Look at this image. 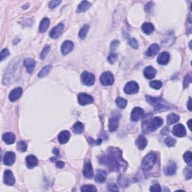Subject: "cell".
I'll list each match as a JSON object with an SVG mask.
<instances>
[{"label": "cell", "instance_id": "6da1fadb", "mask_svg": "<svg viewBox=\"0 0 192 192\" xmlns=\"http://www.w3.org/2000/svg\"><path fill=\"white\" fill-rule=\"evenodd\" d=\"M99 161L112 171H124L128 166L126 161L122 159V152L117 148H109L106 153L100 157Z\"/></svg>", "mask_w": 192, "mask_h": 192}, {"label": "cell", "instance_id": "7a4b0ae2", "mask_svg": "<svg viewBox=\"0 0 192 192\" xmlns=\"http://www.w3.org/2000/svg\"><path fill=\"white\" fill-rule=\"evenodd\" d=\"M147 101L150 104H152L157 111H164V110L171 109V107L161 98L147 96Z\"/></svg>", "mask_w": 192, "mask_h": 192}, {"label": "cell", "instance_id": "3957f363", "mask_svg": "<svg viewBox=\"0 0 192 192\" xmlns=\"http://www.w3.org/2000/svg\"><path fill=\"white\" fill-rule=\"evenodd\" d=\"M157 161V155L155 153L148 154L142 161V168L143 170L148 171L152 169Z\"/></svg>", "mask_w": 192, "mask_h": 192}, {"label": "cell", "instance_id": "277c9868", "mask_svg": "<svg viewBox=\"0 0 192 192\" xmlns=\"http://www.w3.org/2000/svg\"><path fill=\"white\" fill-rule=\"evenodd\" d=\"M163 124V120L160 117H155L151 120L148 121L145 120L144 126H147V131H154L158 129Z\"/></svg>", "mask_w": 192, "mask_h": 192}, {"label": "cell", "instance_id": "5b68a950", "mask_svg": "<svg viewBox=\"0 0 192 192\" xmlns=\"http://www.w3.org/2000/svg\"><path fill=\"white\" fill-rule=\"evenodd\" d=\"M100 81L103 86H110L114 83V77L111 72L106 71L101 75Z\"/></svg>", "mask_w": 192, "mask_h": 192}, {"label": "cell", "instance_id": "8992f818", "mask_svg": "<svg viewBox=\"0 0 192 192\" xmlns=\"http://www.w3.org/2000/svg\"><path fill=\"white\" fill-rule=\"evenodd\" d=\"M81 81L86 86H92L95 83V81H96V77H95L94 74H92V73L88 72V71H84L81 74Z\"/></svg>", "mask_w": 192, "mask_h": 192}, {"label": "cell", "instance_id": "52a82bcc", "mask_svg": "<svg viewBox=\"0 0 192 192\" xmlns=\"http://www.w3.org/2000/svg\"><path fill=\"white\" fill-rule=\"evenodd\" d=\"M124 91L126 94H135L139 91V85L135 81H130L127 83L124 88Z\"/></svg>", "mask_w": 192, "mask_h": 192}, {"label": "cell", "instance_id": "ba28073f", "mask_svg": "<svg viewBox=\"0 0 192 192\" xmlns=\"http://www.w3.org/2000/svg\"><path fill=\"white\" fill-rule=\"evenodd\" d=\"M78 102L81 105H86L92 104L94 101V99L91 96L86 93H80L78 95Z\"/></svg>", "mask_w": 192, "mask_h": 192}, {"label": "cell", "instance_id": "9c48e42d", "mask_svg": "<svg viewBox=\"0 0 192 192\" xmlns=\"http://www.w3.org/2000/svg\"><path fill=\"white\" fill-rule=\"evenodd\" d=\"M144 116V110L140 108H135L132 110L131 115V119L133 121L137 122L140 120L141 118Z\"/></svg>", "mask_w": 192, "mask_h": 192}, {"label": "cell", "instance_id": "30bf717a", "mask_svg": "<svg viewBox=\"0 0 192 192\" xmlns=\"http://www.w3.org/2000/svg\"><path fill=\"white\" fill-rule=\"evenodd\" d=\"M173 134L176 137H182L186 135V128L182 124H178L175 125L173 128Z\"/></svg>", "mask_w": 192, "mask_h": 192}, {"label": "cell", "instance_id": "8fae6325", "mask_svg": "<svg viewBox=\"0 0 192 192\" xmlns=\"http://www.w3.org/2000/svg\"><path fill=\"white\" fill-rule=\"evenodd\" d=\"M16 155L13 152H7L3 157V163L8 166H11L14 163Z\"/></svg>", "mask_w": 192, "mask_h": 192}, {"label": "cell", "instance_id": "7c38bea8", "mask_svg": "<svg viewBox=\"0 0 192 192\" xmlns=\"http://www.w3.org/2000/svg\"><path fill=\"white\" fill-rule=\"evenodd\" d=\"M83 175L88 179H92L94 176V172H93L92 167L91 163L87 161L85 163L84 167H83Z\"/></svg>", "mask_w": 192, "mask_h": 192}, {"label": "cell", "instance_id": "4fadbf2b", "mask_svg": "<svg viewBox=\"0 0 192 192\" xmlns=\"http://www.w3.org/2000/svg\"><path fill=\"white\" fill-rule=\"evenodd\" d=\"M63 29H64V25L62 24V23H59V24H58L57 26L54 27L51 31H50V38H52L53 39L57 38L58 37H59V35L62 33Z\"/></svg>", "mask_w": 192, "mask_h": 192}, {"label": "cell", "instance_id": "5bb4252c", "mask_svg": "<svg viewBox=\"0 0 192 192\" xmlns=\"http://www.w3.org/2000/svg\"><path fill=\"white\" fill-rule=\"evenodd\" d=\"M74 43L71 41H65L63 44H62V47H61V50H62V53L63 55H67L69 53H71L74 49Z\"/></svg>", "mask_w": 192, "mask_h": 192}, {"label": "cell", "instance_id": "9a60e30c", "mask_svg": "<svg viewBox=\"0 0 192 192\" xmlns=\"http://www.w3.org/2000/svg\"><path fill=\"white\" fill-rule=\"evenodd\" d=\"M4 182L8 186H13L15 183V178L11 170H6L4 173Z\"/></svg>", "mask_w": 192, "mask_h": 192}, {"label": "cell", "instance_id": "2e32d148", "mask_svg": "<svg viewBox=\"0 0 192 192\" xmlns=\"http://www.w3.org/2000/svg\"><path fill=\"white\" fill-rule=\"evenodd\" d=\"M119 120L120 116L117 115H114L109 120V129L111 132L115 131L119 126Z\"/></svg>", "mask_w": 192, "mask_h": 192}, {"label": "cell", "instance_id": "e0dca14e", "mask_svg": "<svg viewBox=\"0 0 192 192\" xmlns=\"http://www.w3.org/2000/svg\"><path fill=\"white\" fill-rule=\"evenodd\" d=\"M23 93V89L20 87H17L11 92L9 95V99L11 101H15L19 99Z\"/></svg>", "mask_w": 192, "mask_h": 192}, {"label": "cell", "instance_id": "ac0fdd59", "mask_svg": "<svg viewBox=\"0 0 192 192\" xmlns=\"http://www.w3.org/2000/svg\"><path fill=\"white\" fill-rule=\"evenodd\" d=\"M135 144L137 146V148L140 150L145 149L147 146V140L146 139V137L143 135H140L137 138V140L135 141Z\"/></svg>", "mask_w": 192, "mask_h": 192}, {"label": "cell", "instance_id": "d6986e66", "mask_svg": "<svg viewBox=\"0 0 192 192\" xmlns=\"http://www.w3.org/2000/svg\"><path fill=\"white\" fill-rule=\"evenodd\" d=\"M159 50H160V47H159V45L153 44V45H152L149 47L147 53H146V55L148 57H152L155 56L159 52Z\"/></svg>", "mask_w": 192, "mask_h": 192}, {"label": "cell", "instance_id": "ffe728a7", "mask_svg": "<svg viewBox=\"0 0 192 192\" xmlns=\"http://www.w3.org/2000/svg\"><path fill=\"white\" fill-rule=\"evenodd\" d=\"M26 166L28 167L29 168H33L35 167H36L38 164V159L35 157V155H28L26 159Z\"/></svg>", "mask_w": 192, "mask_h": 192}, {"label": "cell", "instance_id": "44dd1931", "mask_svg": "<svg viewBox=\"0 0 192 192\" xmlns=\"http://www.w3.org/2000/svg\"><path fill=\"white\" fill-rule=\"evenodd\" d=\"M23 65H24L27 71L29 73H32L34 69H35V61L34 59H30V58H27V59H25L24 62H23Z\"/></svg>", "mask_w": 192, "mask_h": 192}, {"label": "cell", "instance_id": "7402d4cb", "mask_svg": "<svg viewBox=\"0 0 192 192\" xmlns=\"http://www.w3.org/2000/svg\"><path fill=\"white\" fill-rule=\"evenodd\" d=\"M156 72L157 71H156V70L153 67H152V66H148V67L144 69L143 74L147 79H152L155 76Z\"/></svg>", "mask_w": 192, "mask_h": 192}, {"label": "cell", "instance_id": "603a6c76", "mask_svg": "<svg viewBox=\"0 0 192 192\" xmlns=\"http://www.w3.org/2000/svg\"><path fill=\"white\" fill-rule=\"evenodd\" d=\"M69 138H70V133L68 131H62L58 136V140L61 144L66 143L69 140Z\"/></svg>", "mask_w": 192, "mask_h": 192}, {"label": "cell", "instance_id": "cb8c5ba5", "mask_svg": "<svg viewBox=\"0 0 192 192\" xmlns=\"http://www.w3.org/2000/svg\"><path fill=\"white\" fill-rule=\"evenodd\" d=\"M170 54L167 52H163L158 57L157 61L160 65H166L169 62Z\"/></svg>", "mask_w": 192, "mask_h": 192}, {"label": "cell", "instance_id": "d4e9b609", "mask_svg": "<svg viewBox=\"0 0 192 192\" xmlns=\"http://www.w3.org/2000/svg\"><path fill=\"white\" fill-rule=\"evenodd\" d=\"M176 170V164L174 162H170L169 165H167L164 168V173L167 176H172L175 174Z\"/></svg>", "mask_w": 192, "mask_h": 192}, {"label": "cell", "instance_id": "484cf974", "mask_svg": "<svg viewBox=\"0 0 192 192\" xmlns=\"http://www.w3.org/2000/svg\"><path fill=\"white\" fill-rule=\"evenodd\" d=\"M2 140L7 144H12L15 141V135L11 132H7L2 135Z\"/></svg>", "mask_w": 192, "mask_h": 192}, {"label": "cell", "instance_id": "4316f807", "mask_svg": "<svg viewBox=\"0 0 192 192\" xmlns=\"http://www.w3.org/2000/svg\"><path fill=\"white\" fill-rule=\"evenodd\" d=\"M107 178V173L105 171L101 170H97L96 176V182L98 183H103L104 182Z\"/></svg>", "mask_w": 192, "mask_h": 192}, {"label": "cell", "instance_id": "83f0119b", "mask_svg": "<svg viewBox=\"0 0 192 192\" xmlns=\"http://www.w3.org/2000/svg\"><path fill=\"white\" fill-rule=\"evenodd\" d=\"M142 30L144 33H146L147 35H150L152 32H154L155 27L152 23H144L142 25Z\"/></svg>", "mask_w": 192, "mask_h": 192}, {"label": "cell", "instance_id": "f1b7e54d", "mask_svg": "<svg viewBox=\"0 0 192 192\" xmlns=\"http://www.w3.org/2000/svg\"><path fill=\"white\" fill-rule=\"evenodd\" d=\"M90 7H91V3L87 1H83L78 6L77 12H79V13L84 12V11H87Z\"/></svg>", "mask_w": 192, "mask_h": 192}, {"label": "cell", "instance_id": "f546056e", "mask_svg": "<svg viewBox=\"0 0 192 192\" xmlns=\"http://www.w3.org/2000/svg\"><path fill=\"white\" fill-rule=\"evenodd\" d=\"M50 26V20L48 18H44L41 22L40 26H39V31L40 32H45Z\"/></svg>", "mask_w": 192, "mask_h": 192}, {"label": "cell", "instance_id": "4dcf8cb0", "mask_svg": "<svg viewBox=\"0 0 192 192\" xmlns=\"http://www.w3.org/2000/svg\"><path fill=\"white\" fill-rule=\"evenodd\" d=\"M179 120V116L178 115L174 114V113H171L167 117V122L168 125H172V124L176 123Z\"/></svg>", "mask_w": 192, "mask_h": 192}, {"label": "cell", "instance_id": "1f68e13d", "mask_svg": "<svg viewBox=\"0 0 192 192\" xmlns=\"http://www.w3.org/2000/svg\"><path fill=\"white\" fill-rule=\"evenodd\" d=\"M84 130V125L80 122H77L73 126V131L75 134H81Z\"/></svg>", "mask_w": 192, "mask_h": 192}, {"label": "cell", "instance_id": "d6a6232c", "mask_svg": "<svg viewBox=\"0 0 192 192\" xmlns=\"http://www.w3.org/2000/svg\"><path fill=\"white\" fill-rule=\"evenodd\" d=\"M116 105L119 108H121V109H124L127 106L128 101H127V100L120 97V98H117L116 100Z\"/></svg>", "mask_w": 192, "mask_h": 192}, {"label": "cell", "instance_id": "836d02e7", "mask_svg": "<svg viewBox=\"0 0 192 192\" xmlns=\"http://www.w3.org/2000/svg\"><path fill=\"white\" fill-rule=\"evenodd\" d=\"M89 25H85L84 26H83L82 28H81V29L80 30V32H79V37L81 39H84L85 38H86V35H87L88 32H89Z\"/></svg>", "mask_w": 192, "mask_h": 192}, {"label": "cell", "instance_id": "e575fe53", "mask_svg": "<svg viewBox=\"0 0 192 192\" xmlns=\"http://www.w3.org/2000/svg\"><path fill=\"white\" fill-rule=\"evenodd\" d=\"M51 68H52V66L50 65L45 66V67L43 68V69H42L41 70L40 72H39L38 77H45V76L47 75V74H48V73L50 72V69H51Z\"/></svg>", "mask_w": 192, "mask_h": 192}, {"label": "cell", "instance_id": "d590c367", "mask_svg": "<svg viewBox=\"0 0 192 192\" xmlns=\"http://www.w3.org/2000/svg\"><path fill=\"white\" fill-rule=\"evenodd\" d=\"M17 147H18V149L20 150V152H26L27 149V144L23 140H20L18 142Z\"/></svg>", "mask_w": 192, "mask_h": 192}, {"label": "cell", "instance_id": "8d00e7d4", "mask_svg": "<svg viewBox=\"0 0 192 192\" xmlns=\"http://www.w3.org/2000/svg\"><path fill=\"white\" fill-rule=\"evenodd\" d=\"M81 191H97V188L92 185H86L81 188Z\"/></svg>", "mask_w": 192, "mask_h": 192}, {"label": "cell", "instance_id": "74e56055", "mask_svg": "<svg viewBox=\"0 0 192 192\" xmlns=\"http://www.w3.org/2000/svg\"><path fill=\"white\" fill-rule=\"evenodd\" d=\"M150 86L155 89H161V86H162V83L159 80L152 81V82L150 83Z\"/></svg>", "mask_w": 192, "mask_h": 192}, {"label": "cell", "instance_id": "f35d334b", "mask_svg": "<svg viewBox=\"0 0 192 192\" xmlns=\"http://www.w3.org/2000/svg\"><path fill=\"white\" fill-rule=\"evenodd\" d=\"M50 47L49 45H46L45 47H44V49L42 50L41 53V59H45V57H47V54H48L49 51H50Z\"/></svg>", "mask_w": 192, "mask_h": 192}, {"label": "cell", "instance_id": "ab89813d", "mask_svg": "<svg viewBox=\"0 0 192 192\" xmlns=\"http://www.w3.org/2000/svg\"><path fill=\"white\" fill-rule=\"evenodd\" d=\"M164 142H165L166 145L167 146V147H173V146L175 145V143H176V140H175L174 138H173V137H168L165 139Z\"/></svg>", "mask_w": 192, "mask_h": 192}, {"label": "cell", "instance_id": "60d3db41", "mask_svg": "<svg viewBox=\"0 0 192 192\" xmlns=\"http://www.w3.org/2000/svg\"><path fill=\"white\" fill-rule=\"evenodd\" d=\"M191 156L192 154L191 152H186V153L184 154L183 155V159H184L185 161H186V163H188V164H191Z\"/></svg>", "mask_w": 192, "mask_h": 192}, {"label": "cell", "instance_id": "b9f144b4", "mask_svg": "<svg viewBox=\"0 0 192 192\" xmlns=\"http://www.w3.org/2000/svg\"><path fill=\"white\" fill-rule=\"evenodd\" d=\"M191 164H189V166L188 167H186V169H185L184 170V174L185 176L187 179H190L191 178Z\"/></svg>", "mask_w": 192, "mask_h": 192}, {"label": "cell", "instance_id": "7bdbcfd3", "mask_svg": "<svg viewBox=\"0 0 192 192\" xmlns=\"http://www.w3.org/2000/svg\"><path fill=\"white\" fill-rule=\"evenodd\" d=\"M128 43H129V45H131V47H132L133 48L137 49L139 47L138 42H137V41L136 40L135 38H131L130 40L128 41Z\"/></svg>", "mask_w": 192, "mask_h": 192}, {"label": "cell", "instance_id": "ee69618b", "mask_svg": "<svg viewBox=\"0 0 192 192\" xmlns=\"http://www.w3.org/2000/svg\"><path fill=\"white\" fill-rule=\"evenodd\" d=\"M8 55H9V51H8V49L7 48L3 49V50H2L1 54H0V61L4 60L5 58H6Z\"/></svg>", "mask_w": 192, "mask_h": 192}, {"label": "cell", "instance_id": "f6af8a7d", "mask_svg": "<svg viewBox=\"0 0 192 192\" xmlns=\"http://www.w3.org/2000/svg\"><path fill=\"white\" fill-rule=\"evenodd\" d=\"M116 59H117V55L116 53H111L109 55V57H108V62L111 64L114 63V62H116Z\"/></svg>", "mask_w": 192, "mask_h": 192}, {"label": "cell", "instance_id": "bcb514c9", "mask_svg": "<svg viewBox=\"0 0 192 192\" xmlns=\"http://www.w3.org/2000/svg\"><path fill=\"white\" fill-rule=\"evenodd\" d=\"M61 2H61L60 0H54V1H51L50 2V4H49V7H50V8H54L59 6V4H61Z\"/></svg>", "mask_w": 192, "mask_h": 192}, {"label": "cell", "instance_id": "7dc6e473", "mask_svg": "<svg viewBox=\"0 0 192 192\" xmlns=\"http://www.w3.org/2000/svg\"><path fill=\"white\" fill-rule=\"evenodd\" d=\"M191 76L190 75H186V77H185V80H184V83H183V86H184V89H186V88L188 87V84H189L190 83H191Z\"/></svg>", "mask_w": 192, "mask_h": 192}, {"label": "cell", "instance_id": "c3c4849f", "mask_svg": "<svg viewBox=\"0 0 192 192\" xmlns=\"http://www.w3.org/2000/svg\"><path fill=\"white\" fill-rule=\"evenodd\" d=\"M150 190L151 191H153V192H159L161 191V186H159V184H155V185H153L152 186L150 187Z\"/></svg>", "mask_w": 192, "mask_h": 192}, {"label": "cell", "instance_id": "681fc988", "mask_svg": "<svg viewBox=\"0 0 192 192\" xmlns=\"http://www.w3.org/2000/svg\"><path fill=\"white\" fill-rule=\"evenodd\" d=\"M108 190L110 191H119V188L115 184H110L109 186L108 187Z\"/></svg>", "mask_w": 192, "mask_h": 192}, {"label": "cell", "instance_id": "f907efd6", "mask_svg": "<svg viewBox=\"0 0 192 192\" xmlns=\"http://www.w3.org/2000/svg\"><path fill=\"white\" fill-rule=\"evenodd\" d=\"M89 141L90 144H92V145H99V144H101V139H99L98 141H95V140H93L92 138H90L89 139Z\"/></svg>", "mask_w": 192, "mask_h": 192}, {"label": "cell", "instance_id": "816d5d0a", "mask_svg": "<svg viewBox=\"0 0 192 192\" xmlns=\"http://www.w3.org/2000/svg\"><path fill=\"white\" fill-rule=\"evenodd\" d=\"M119 45V41H113V42L111 43V45H110V48L111 50H114L117 47V46Z\"/></svg>", "mask_w": 192, "mask_h": 192}, {"label": "cell", "instance_id": "f5cc1de1", "mask_svg": "<svg viewBox=\"0 0 192 192\" xmlns=\"http://www.w3.org/2000/svg\"><path fill=\"white\" fill-rule=\"evenodd\" d=\"M64 166V162H62V161H57V167L58 168H63Z\"/></svg>", "mask_w": 192, "mask_h": 192}, {"label": "cell", "instance_id": "db71d44e", "mask_svg": "<svg viewBox=\"0 0 192 192\" xmlns=\"http://www.w3.org/2000/svg\"><path fill=\"white\" fill-rule=\"evenodd\" d=\"M168 132H169V128L166 127V128H164L162 131H161V135H167V134L168 133Z\"/></svg>", "mask_w": 192, "mask_h": 192}, {"label": "cell", "instance_id": "11a10c76", "mask_svg": "<svg viewBox=\"0 0 192 192\" xmlns=\"http://www.w3.org/2000/svg\"><path fill=\"white\" fill-rule=\"evenodd\" d=\"M191 98H189V100H188V110H190V111H191Z\"/></svg>", "mask_w": 192, "mask_h": 192}, {"label": "cell", "instance_id": "9f6ffc18", "mask_svg": "<svg viewBox=\"0 0 192 192\" xmlns=\"http://www.w3.org/2000/svg\"><path fill=\"white\" fill-rule=\"evenodd\" d=\"M53 153L55 155H59V150H58L57 149H54L53 150Z\"/></svg>", "mask_w": 192, "mask_h": 192}, {"label": "cell", "instance_id": "6f0895ef", "mask_svg": "<svg viewBox=\"0 0 192 192\" xmlns=\"http://www.w3.org/2000/svg\"><path fill=\"white\" fill-rule=\"evenodd\" d=\"M191 120H190L188 122V128H189L190 130H191Z\"/></svg>", "mask_w": 192, "mask_h": 192}]
</instances>
